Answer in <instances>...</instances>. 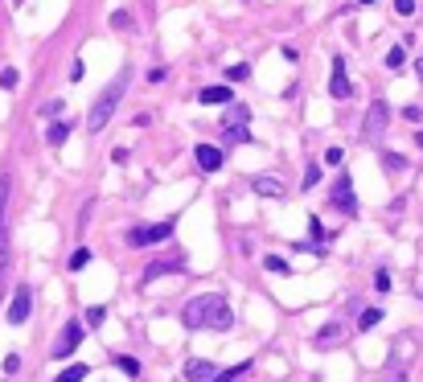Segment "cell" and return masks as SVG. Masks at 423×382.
Listing matches in <instances>:
<instances>
[{
  "instance_id": "1",
  "label": "cell",
  "mask_w": 423,
  "mask_h": 382,
  "mask_svg": "<svg viewBox=\"0 0 423 382\" xmlns=\"http://www.w3.org/2000/svg\"><path fill=\"white\" fill-rule=\"evenodd\" d=\"M181 325L185 329H231L235 325V312L231 304L218 296V292H206V296H193L185 309H181Z\"/></svg>"
},
{
  "instance_id": "2",
  "label": "cell",
  "mask_w": 423,
  "mask_h": 382,
  "mask_svg": "<svg viewBox=\"0 0 423 382\" xmlns=\"http://www.w3.org/2000/svg\"><path fill=\"white\" fill-rule=\"evenodd\" d=\"M128 78H132V70L123 66V70L103 87V95L91 103V116H87V128L91 132H103L107 123H111V116H116V107H119V99H123V91H128Z\"/></svg>"
},
{
  "instance_id": "3",
  "label": "cell",
  "mask_w": 423,
  "mask_h": 382,
  "mask_svg": "<svg viewBox=\"0 0 423 382\" xmlns=\"http://www.w3.org/2000/svg\"><path fill=\"white\" fill-rule=\"evenodd\" d=\"M173 226H177V218L148 222V226H132V230H128V247H152V242H165V239H173Z\"/></svg>"
},
{
  "instance_id": "4",
  "label": "cell",
  "mask_w": 423,
  "mask_h": 382,
  "mask_svg": "<svg viewBox=\"0 0 423 382\" xmlns=\"http://www.w3.org/2000/svg\"><path fill=\"white\" fill-rule=\"evenodd\" d=\"M386 120H391V107H386L382 99H374L370 111H366V123H362V140H378V136L386 132Z\"/></svg>"
},
{
  "instance_id": "5",
  "label": "cell",
  "mask_w": 423,
  "mask_h": 382,
  "mask_svg": "<svg viewBox=\"0 0 423 382\" xmlns=\"http://www.w3.org/2000/svg\"><path fill=\"white\" fill-rule=\"evenodd\" d=\"M226 140L231 144H251V132H247V107L243 103H231V116H226Z\"/></svg>"
},
{
  "instance_id": "6",
  "label": "cell",
  "mask_w": 423,
  "mask_h": 382,
  "mask_svg": "<svg viewBox=\"0 0 423 382\" xmlns=\"http://www.w3.org/2000/svg\"><path fill=\"white\" fill-rule=\"evenodd\" d=\"M329 202L337 206V210H341V214H357V197H353V181H350V173H341V177L333 181Z\"/></svg>"
},
{
  "instance_id": "7",
  "label": "cell",
  "mask_w": 423,
  "mask_h": 382,
  "mask_svg": "<svg viewBox=\"0 0 423 382\" xmlns=\"http://www.w3.org/2000/svg\"><path fill=\"white\" fill-rule=\"evenodd\" d=\"M29 312H33V288L21 284L17 292H13V304H8V325H25Z\"/></svg>"
},
{
  "instance_id": "8",
  "label": "cell",
  "mask_w": 423,
  "mask_h": 382,
  "mask_svg": "<svg viewBox=\"0 0 423 382\" xmlns=\"http://www.w3.org/2000/svg\"><path fill=\"white\" fill-rule=\"evenodd\" d=\"M78 345H82V325H78V321H70V325L62 329V337L54 341V358H70Z\"/></svg>"
},
{
  "instance_id": "9",
  "label": "cell",
  "mask_w": 423,
  "mask_h": 382,
  "mask_svg": "<svg viewBox=\"0 0 423 382\" xmlns=\"http://www.w3.org/2000/svg\"><path fill=\"white\" fill-rule=\"evenodd\" d=\"M329 95H333V99H350V95H353V82H350V74H345V58H333Z\"/></svg>"
},
{
  "instance_id": "10",
  "label": "cell",
  "mask_w": 423,
  "mask_h": 382,
  "mask_svg": "<svg viewBox=\"0 0 423 382\" xmlns=\"http://www.w3.org/2000/svg\"><path fill=\"white\" fill-rule=\"evenodd\" d=\"M193 161H197L202 173H218L222 161H226V152H222V148H214V144H197V148H193Z\"/></svg>"
},
{
  "instance_id": "11",
  "label": "cell",
  "mask_w": 423,
  "mask_h": 382,
  "mask_svg": "<svg viewBox=\"0 0 423 382\" xmlns=\"http://www.w3.org/2000/svg\"><path fill=\"white\" fill-rule=\"evenodd\" d=\"M197 103H202V107H231V103H235V91H231L226 82H222V87H206V91L197 95Z\"/></svg>"
},
{
  "instance_id": "12",
  "label": "cell",
  "mask_w": 423,
  "mask_h": 382,
  "mask_svg": "<svg viewBox=\"0 0 423 382\" xmlns=\"http://www.w3.org/2000/svg\"><path fill=\"white\" fill-rule=\"evenodd\" d=\"M8 177L0 173V255H4V247H8Z\"/></svg>"
},
{
  "instance_id": "13",
  "label": "cell",
  "mask_w": 423,
  "mask_h": 382,
  "mask_svg": "<svg viewBox=\"0 0 423 382\" xmlns=\"http://www.w3.org/2000/svg\"><path fill=\"white\" fill-rule=\"evenodd\" d=\"M214 374H218V366H214V362H202V358L185 362V378L189 382H210Z\"/></svg>"
},
{
  "instance_id": "14",
  "label": "cell",
  "mask_w": 423,
  "mask_h": 382,
  "mask_svg": "<svg viewBox=\"0 0 423 382\" xmlns=\"http://www.w3.org/2000/svg\"><path fill=\"white\" fill-rule=\"evenodd\" d=\"M181 267H185V263H181V259L148 263V267H144V284H152V280H157V276H173V271H181Z\"/></svg>"
},
{
  "instance_id": "15",
  "label": "cell",
  "mask_w": 423,
  "mask_h": 382,
  "mask_svg": "<svg viewBox=\"0 0 423 382\" xmlns=\"http://www.w3.org/2000/svg\"><path fill=\"white\" fill-rule=\"evenodd\" d=\"M251 190L263 193V197H283V193H288L276 177H255V181H251Z\"/></svg>"
},
{
  "instance_id": "16",
  "label": "cell",
  "mask_w": 423,
  "mask_h": 382,
  "mask_svg": "<svg viewBox=\"0 0 423 382\" xmlns=\"http://www.w3.org/2000/svg\"><path fill=\"white\" fill-rule=\"evenodd\" d=\"M66 136H70V123H49V132H46V144L49 148H62V144H66Z\"/></svg>"
},
{
  "instance_id": "17",
  "label": "cell",
  "mask_w": 423,
  "mask_h": 382,
  "mask_svg": "<svg viewBox=\"0 0 423 382\" xmlns=\"http://www.w3.org/2000/svg\"><path fill=\"white\" fill-rule=\"evenodd\" d=\"M87 374H91V366H82V362H78V366H66V370H62L54 382H82Z\"/></svg>"
},
{
  "instance_id": "18",
  "label": "cell",
  "mask_w": 423,
  "mask_h": 382,
  "mask_svg": "<svg viewBox=\"0 0 423 382\" xmlns=\"http://www.w3.org/2000/svg\"><path fill=\"white\" fill-rule=\"evenodd\" d=\"M247 370H251V362H238L235 370H226V374H214L210 382H243V378H247Z\"/></svg>"
},
{
  "instance_id": "19",
  "label": "cell",
  "mask_w": 423,
  "mask_h": 382,
  "mask_svg": "<svg viewBox=\"0 0 423 382\" xmlns=\"http://www.w3.org/2000/svg\"><path fill=\"white\" fill-rule=\"evenodd\" d=\"M263 267L271 271V276H288L292 267H288V259H280V255H263Z\"/></svg>"
},
{
  "instance_id": "20",
  "label": "cell",
  "mask_w": 423,
  "mask_h": 382,
  "mask_svg": "<svg viewBox=\"0 0 423 382\" xmlns=\"http://www.w3.org/2000/svg\"><path fill=\"white\" fill-rule=\"evenodd\" d=\"M116 366H119V370H123V374H128V378H140V362H136V358H128V354H119V358H116Z\"/></svg>"
},
{
  "instance_id": "21",
  "label": "cell",
  "mask_w": 423,
  "mask_h": 382,
  "mask_svg": "<svg viewBox=\"0 0 423 382\" xmlns=\"http://www.w3.org/2000/svg\"><path fill=\"white\" fill-rule=\"evenodd\" d=\"M403 62H407L403 46H391V49H386V70H403Z\"/></svg>"
},
{
  "instance_id": "22",
  "label": "cell",
  "mask_w": 423,
  "mask_h": 382,
  "mask_svg": "<svg viewBox=\"0 0 423 382\" xmlns=\"http://www.w3.org/2000/svg\"><path fill=\"white\" fill-rule=\"evenodd\" d=\"M337 337H341V325H337V321H333V325H325V329H321V333H317V345H333V341H337Z\"/></svg>"
},
{
  "instance_id": "23",
  "label": "cell",
  "mask_w": 423,
  "mask_h": 382,
  "mask_svg": "<svg viewBox=\"0 0 423 382\" xmlns=\"http://www.w3.org/2000/svg\"><path fill=\"white\" fill-rule=\"evenodd\" d=\"M378 321H382V309H366L362 316H357V329H374Z\"/></svg>"
},
{
  "instance_id": "24",
  "label": "cell",
  "mask_w": 423,
  "mask_h": 382,
  "mask_svg": "<svg viewBox=\"0 0 423 382\" xmlns=\"http://www.w3.org/2000/svg\"><path fill=\"white\" fill-rule=\"evenodd\" d=\"M382 165L391 168V173H403V168H407V161H403L399 152H382Z\"/></svg>"
},
{
  "instance_id": "25",
  "label": "cell",
  "mask_w": 423,
  "mask_h": 382,
  "mask_svg": "<svg viewBox=\"0 0 423 382\" xmlns=\"http://www.w3.org/2000/svg\"><path fill=\"white\" fill-rule=\"evenodd\" d=\"M87 263H91V251H87V247H78V251L70 255V271H82Z\"/></svg>"
},
{
  "instance_id": "26",
  "label": "cell",
  "mask_w": 423,
  "mask_h": 382,
  "mask_svg": "<svg viewBox=\"0 0 423 382\" xmlns=\"http://www.w3.org/2000/svg\"><path fill=\"white\" fill-rule=\"evenodd\" d=\"M132 25H136V17H132V13H123V8H119V13H111V29H132Z\"/></svg>"
},
{
  "instance_id": "27",
  "label": "cell",
  "mask_w": 423,
  "mask_h": 382,
  "mask_svg": "<svg viewBox=\"0 0 423 382\" xmlns=\"http://www.w3.org/2000/svg\"><path fill=\"white\" fill-rule=\"evenodd\" d=\"M317 181H321V165H317V161H308V168H305V190H312Z\"/></svg>"
},
{
  "instance_id": "28",
  "label": "cell",
  "mask_w": 423,
  "mask_h": 382,
  "mask_svg": "<svg viewBox=\"0 0 423 382\" xmlns=\"http://www.w3.org/2000/svg\"><path fill=\"white\" fill-rule=\"evenodd\" d=\"M17 82H21V74L13 70V66H8V70H0V87H4V91H13Z\"/></svg>"
},
{
  "instance_id": "29",
  "label": "cell",
  "mask_w": 423,
  "mask_h": 382,
  "mask_svg": "<svg viewBox=\"0 0 423 382\" xmlns=\"http://www.w3.org/2000/svg\"><path fill=\"white\" fill-rule=\"evenodd\" d=\"M103 316H107V309H87V325H103Z\"/></svg>"
},
{
  "instance_id": "30",
  "label": "cell",
  "mask_w": 423,
  "mask_h": 382,
  "mask_svg": "<svg viewBox=\"0 0 423 382\" xmlns=\"http://www.w3.org/2000/svg\"><path fill=\"white\" fill-rule=\"evenodd\" d=\"M395 13H399V17H411V13H415V0H395Z\"/></svg>"
},
{
  "instance_id": "31",
  "label": "cell",
  "mask_w": 423,
  "mask_h": 382,
  "mask_svg": "<svg viewBox=\"0 0 423 382\" xmlns=\"http://www.w3.org/2000/svg\"><path fill=\"white\" fill-rule=\"evenodd\" d=\"M374 288H378V292H391V271H378V276H374Z\"/></svg>"
},
{
  "instance_id": "32",
  "label": "cell",
  "mask_w": 423,
  "mask_h": 382,
  "mask_svg": "<svg viewBox=\"0 0 423 382\" xmlns=\"http://www.w3.org/2000/svg\"><path fill=\"white\" fill-rule=\"evenodd\" d=\"M308 230H312V239H325V226H321V218L317 214L308 218Z\"/></svg>"
},
{
  "instance_id": "33",
  "label": "cell",
  "mask_w": 423,
  "mask_h": 382,
  "mask_svg": "<svg viewBox=\"0 0 423 382\" xmlns=\"http://www.w3.org/2000/svg\"><path fill=\"white\" fill-rule=\"evenodd\" d=\"M17 370H21V358H17V354H8V358H4V374H17Z\"/></svg>"
},
{
  "instance_id": "34",
  "label": "cell",
  "mask_w": 423,
  "mask_h": 382,
  "mask_svg": "<svg viewBox=\"0 0 423 382\" xmlns=\"http://www.w3.org/2000/svg\"><path fill=\"white\" fill-rule=\"evenodd\" d=\"M226 78H231V82H238V78H247V66H243V62H238V66H231V70H226Z\"/></svg>"
},
{
  "instance_id": "35",
  "label": "cell",
  "mask_w": 423,
  "mask_h": 382,
  "mask_svg": "<svg viewBox=\"0 0 423 382\" xmlns=\"http://www.w3.org/2000/svg\"><path fill=\"white\" fill-rule=\"evenodd\" d=\"M4 276H8V259L0 255V300H4Z\"/></svg>"
},
{
  "instance_id": "36",
  "label": "cell",
  "mask_w": 423,
  "mask_h": 382,
  "mask_svg": "<svg viewBox=\"0 0 423 382\" xmlns=\"http://www.w3.org/2000/svg\"><path fill=\"white\" fill-rule=\"evenodd\" d=\"M403 116H407V120H411V123H419V120H423V111H419V107H415V103H411V107H407Z\"/></svg>"
},
{
  "instance_id": "37",
  "label": "cell",
  "mask_w": 423,
  "mask_h": 382,
  "mask_svg": "<svg viewBox=\"0 0 423 382\" xmlns=\"http://www.w3.org/2000/svg\"><path fill=\"white\" fill-rule=\"evenodd\" d=\"M325 165H341V148H329L325 152Z\"/></svg>"
},
{
  "instance_id": "38",
  "label": "cell",
  "mask_w": 423,
  "mask_h": 382,
  "mask_svg": "<svg viewBox=\"0 0 423 382\" xmlns=\"http://www.w3.org/2000/svg\"><path fill=\"white\" fill-rule=\"evenodd\" d=\"M391 382H407V370H391Z\"/></svg>"
},
{
  "instance_id": "39",
  "label": "cell",
  "mask_w": 423,
  "mask_h": 382,
  "mask_svg": "<svg viewBox=\"0 0 423 382\" xmlns=\"http://www.w3.org/2000/svg\"><path fill=\"white\" fill-rule=\"evenodd\" d=\"M415 292H419V300H423V280H419V284H415Z\"/></svg>"
},
{
  "instance_id": "40",
  "label": "cell",
  "mask_w": 423,
  "mask_h": 382,
  "mask_svg": "<svg viewBox=\"0 0 423 382\" xmlns=\"http://www.w3.org/2000/svg\"><path fill=\"white\" fill-rule=\"evenodd\" d=\"M415 140H419V148H423V132H419V136H415Z\"/></svg>"
},
{
  "instance_id": "41",
  "label": "cell",
  "mask_w": 423,
  "mask_h": 382,
  "mask_svg": "<svg viewBox=\"0 0 423 382\" xmlns=\"http://www.w3.org/2000/svg\"><path fill=\"white\" fill-rule=\"evenodd\" d=\"M419 78H423V58H419Z\"/></svg>"
},
{
  "instance_id": "42",
  "label": "cell",
  "mask_w": 423,
  "mask_h": 382,
  "mask_svg": "<svg viewBox=\"0 0 423 382\" xmlns=\"http://www.w3.org/2000/svg\"><path fill=\"white\" fill-rule=\"evenodd\" d=\"M357 4H374V0H357Z\"/></svg>"
},
{
  "instance_id": "43",
  "label": "cell",
  "mask_w": 423,
  "mask_h": 382,
  "mask_svg": "<svg viewBox=\"0 0 423 382\" xmlns=\"http://www.w3.org/2000/svg\"><path fill=\"white\" fill-rule=\"evenodd\" d=\"M17 4H21V0H17Z\"/></svg>"
}]
</instances>
